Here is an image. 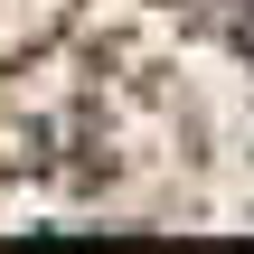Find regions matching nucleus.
Instances as JSON below:
<instances>
[{
    "label": "nucleus",
    "instance_id": "obj_1",
    "mask_svg": "<svg viewBox=\"0 0 254 254\" xmlns=\"http://www.w3.org/2000/svg\"><path fill=\"white\" fill-rule=\"evenodd\" d=\"M217 19H226V38L254 57V0H217Z\"/></svg>",
    "mask_w": 254,
    "mask_h": 254
}]
</instances>
